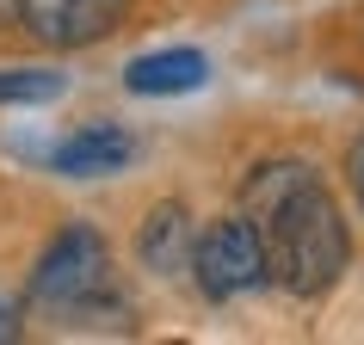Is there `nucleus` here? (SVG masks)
I'll return each instance as SVG.
<instances>
[{"label":"nucleus","mask_w":364,"mask_h":345,"mask_svg":"<svg viewBox=\"0 0 364 345\" xmlns=\"http://www.w3.org/2000/svg\"><path fill=\"white\" fill-rule=\"evenodd\" d=\"M241 204H247V216L266 234V265H272V284L278 290L321 296V290L340 284L352 241H346L340 204L327 197L315 167H303V160H266V167L247 172Z\"/></svg>","instance_id":"f257e3e1"},{"label":"nucleus","mask_w":364,"mask_h":345,"mask_svg":"<svg viewBox=\"0 0 364 345\" xmlns=\"http://www.w3.org/2000/svg\"><path fill=\"white\" fill-rule=\"evenodd\" d=\"M192 271H198V290L210 302H235L247 290L272 284V265H266V234L253 216H223L192 241Z\"/></svg>","instance_id":"f03ea898"},{"label":"nucleus","mask_w":364,"mask_h":345,"mask_svg":"<svg viewBox=\"0 0 364 345\" xmlns=\"http://www.w3.org/2000/svg\"><path fill=\"white\" fill-rule=\"evenodd\" d=\"M112 290V253L87 222H68V229L43 247L38 271H31V296L50 308H99Z\"/></svg>","instance_id":"7ed1b4c3"},{"label":"nucleus","mask_w":364,"mask_h":345,"mask_svg":"<svg viewBox=\"0 0 364 345\" xmlns=\"http://www.w3.org/2000/svg\"><path fill=\"white\" fill-rule=\"evenodd\" d=\"M130 13V0H19L25 31L50 50H87V43L112 38Z\"/></svg>","instance_id":"20e7f679"},{"label":"nucleus","mask_w":364,"mask_h":345,"mask_svg":"<svg viewBox=\"0 0 364 345\" xmlns=\"http://www.w3.org/2000/svg\"><path fill=\"white\" fill-rule=\"evenodd\" d=\"M210 75L204 50H161V56H136L124 68V87L142 99H161V93H198Z\"/></svg>","instance_id":"39448f33"},{"label":"nucleus","mask_w":364,"mask_h":345,"mask_svg":"<svg viewBox=\"0 0 364 345\" xmlns=\"http://www.w3.org/2000/svg\"><path fill=\"white\" fill-rule=\"evenodd\" d=\"M124 160H130V136L117 124H87L56 148V172H68V179H105Z\"/></svg>","instance_id":"423d86ee"},{"label":"nucleus","mask_w":364,"mask_h":345,"mask_svg":"<svg viewBox=\"0 0 364 345\" xmlns=\"http://www.w3.org/2000/svg\"><path fill=\"white\" fill-rule=\"evenodd\" d=\"M136 253H142V265L161 271V278L192 265V222H186V204H154L149 222H142Z\"/></svg>","instance_id":"0eeeda50"},{"label":"nucleus","mask_w":364,"mask_h":345,"mask_svg":"<svg viewBox=\"0 0 364 345\" xmlns=\"http://www.w3.org/2000/svg\"><path fill=\"white\" fill-rule=\"evenodd\" d=\"M62 93V75L50 68H0V105H50Z\"/></svg>","instance_id":"6e6552de"},{"label":"nucleus","mask_w":364,"mask_h":345,"mask_svg":"<svg viewBox=\"0 0 364 345\" xmlns=\"http://www.w3.org/2000/svg\"><path fill=\"white\" fill-rule=\"evenodd\" d=\"M0 339H19V308L0 302Z\"/></svg>","instance_id":"1a4fd4ad"},{"label":"nucleus","mask_w":364,"mask_h":345,"mask_svg":"<svg viewBox=\"0 0 364 345\" xmlns=\"http://www.w3.org/2000/svg\"><path fill=\"white\" fill-rule=\"evenodd\" d=\"M352 192H358V204H364V142L352 148Z\"/></svg>","instance_id":"9d476101"}]
</instances>
